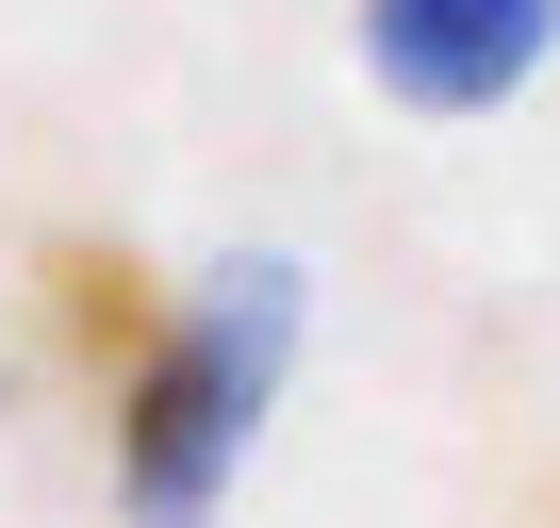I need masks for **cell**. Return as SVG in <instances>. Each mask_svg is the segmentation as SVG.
Listing matches in <instances>:
<instances>
[{
    "label": "cell",
    "mask_w": 560,
    "mask_h": 528,
    "mask_svg": "<svg viewBox=\"0 0 560 528\" xmlns=\"http://www.w3.org/2000/svg\"><path fill=\"white\" fill-rule=\"evenodd\" d=\"M280 364H298V264H231L214 298H165L149 364H132L116 413H100L116 512H132V528H198V512L231 495V462L264 446Z\"/></svg>",
    "instance_id": "obj_1"
},
{
    "label": "cell",
    "mask_w": 560,
    "mask_h": 528,
    "mask_svg": "<svg viewBox=\"0 0 560 528\" xmlns=\"http://www.w3.org/2000/svg\"><path fill=\"white\" fill-rule=\"evenodd\" d=\"M149 331H165V282H149V248H116V231H34V347L116 413V380L149 364Z\"/></svg>",
    "instance_id": "obj_3"
},
{
    "label": "cell",
    "mask_w": 560,
    "mask_h": 528,
    "mask_svg": "<svg viewBox=\"0 0 560 528\" xmlns=\"http://www.w3.org/2000/svg\"><path fill=\"white\" fill-rule=\"evenodd\" d=\"M560 50V0H363V67L412 116H494Z\"/></svg>",
    "instance_id": "obj_2"
}]
</instances>
